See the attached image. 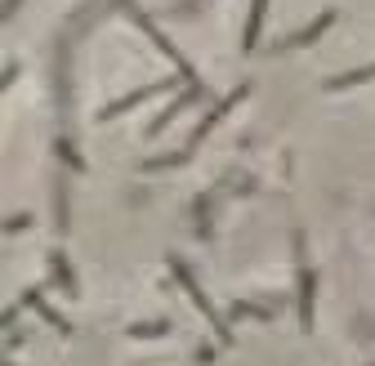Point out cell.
Masks as SVG:
<instances>
[{
    "mask_svg": "<svg viewBox=\"0 0 375 366\" xmlns=\"http://www.w3.org/2000/svg\"><path fill=\"white\" fill-rule=\"evenodd\" d=\"M299 286H304V331H308V322H313V273H299Z\"/></svg>",
    "mask_w": 375,
    "mask_h": 366,
    "instance_id": "1",
    "label": "cell"
},
{
    "mask_svg": "<svg viewBox=\"0 0 375 366\" xmlns=\"http://www.w3.org/2000/svg\"><path fill=\"white\" fill-rule=\"evenodd\" d=\"M264 23V0H255V14H250V32H246V45H255V32Z\"/></svg>",
    "mask_w": 375,
    "mask_h": 366,
    "instance_id": "2",
    "label": "cell"
}]
</instances>
